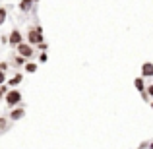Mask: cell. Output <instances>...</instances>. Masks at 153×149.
I'll list each match as a JSON object with an SVG mask.
<instances>
[{
	"label": "cell",
	"instance_id": "1",
	"mask_svg": "<svg viewBox=\"0 0 153 149\" xmlns=\"http://www.w3.org/2000/svg\"><path fill=\"white\" fill-rule=\"evenodd\" d=\"M27 41H29L31 45H41V43H43V27L37 25V27H33V29H29V33H27Z\"/></svg>",
	"mask_w": 153,
	"mask_h": 149
},
{
	"label": "cell",
	"instance_id": "2",
	"mask_svg": "<svg viewBox=\"0 0 153 149\" xmlns=\"http://www.w3.org/2000/svg\"><path fill=\"white\" fill-rule=\"evenodd\" d=\"M4 101H6L8 107H16V105H19V101H22V93H19L18 89H10L4 95Z\"/></svg>",
	"mask_w": 153,
	"mask_h": 149
},
{
	"label": "cell",
	"instance_id": "3",
	"mask_svg": "<svg viewBox=\"0 0 153 149\" xmlns=\"http://www.w3.org/2000/svg\"><path fill=\"white\" fill-rule=\"evenodd\" d=\"M18 54L22 58H31L33 56V47L27 45V43H22V45H18Z\"/></svg>",
	"mask_w": 153,
	"mask_h": 149
},
{
	"label": "cell",
	"instance_id": "4",
	"mask_svg": "<svg viewBox=\"0 0 153 149\" xmlns=\"http://www.w3.org/2000/svg\"><path fill=\"white\" fill-rule=\"evenodd\" d=\"M8 43H10L12 47H18V45H22L23 43V39H22V33H19L18 29H14L10 33V37H8Z\"/></svg>",
	"mask_w": 153,
	"mask_h": 149
},
{
	"label": "cell",
	"instance_id": "5",
	"mask_svg": "<svg viewBox=\"0 0 153 149\" xmlns=\"http://www.w3.org/2000/svg\"><path fill=\"white\" fill-rule=\"evenodd\" d=\"M149 76H153V64L143 62L142 64V78H149Z\"/></svg>",
	"mask_w": 153,
	"mask_h": 149
},
{
	"label": "cell",
	"instance_id": "6",
	"mask_svg": "<svg viewBox=\"0 0 153 149\" xmlns=\"http://www.w3.org/2000/svg\"><path fill=\"white\" fill-rule=\"evenodd\" d=\"M23 114H25V110H23L22 107H19V108H12V112H10V120H19Z\"/></svg>",
	"mask_w": 153,
	"mask_h": 149
},
{
	"label": "cell",
	"instance_id": "7",
	"mask_svg": "<svg viewBox=\"0 0 153 149\" xmlns=\"http://www.w3.org/2000/svg\"><path fill=\"white\" fill-rule=\"evenodd\" d=\"M31 6H33V0H22V2H19V10L22 12H29Z\"/></svg>",
	"mask_w": 153,
	"mask_h": 149
},
{
	"label": "cell",
	"instance_id": "8",
	"mask_svg": "<svg viewBox=\"0 0 153 149\" xmlns=\"http://www.w3.org/2000/svg\"><path fill=\"white\" fill-rule=\"evenodd\" d=\"M134 85H136V89L142 91V93L146 91V82H143V78H136L134 79Z\"/></svg>",
	"mask_w": 153,
	"mask_h": 149
},
{
	"label": "cell",
	"instance_id": "9",
	"mask_svg": "<svg viewBox=\"0 0 153 149\" xmlns=\"http://www.w3.org/2000/svg\"><path fill=\"white\" fill-rule=\"evenodd\" d=\"M22 79H23V76H22V74H16L14 78L8 82V85H18V83H22Z\"/></svg>",
	"mask_w": 153,
	"mask_h": 149
},
{
	"label": "cell",
	"instance_id": "10",
	"mask_svg": "<svg viewBox=\"0 0 153 149\" xmlns=\"http://www.w3.org/2000/svg\"><path fill=\"white\" fill-rule=\"evenodd\" d=\"M25 70H27V74H35V72H37V64L27 62V64H25Z\"/></svg>",
	"mask_w": 153,
	"mask_h": 149
},
{
	"label": "cell",
	"instance_id": "11",
	"mask_svg": "<svg viewBox=\"0 0 153 149\" xmlns=\"http://www.w3.org/2000/svg\"><path fill=\"white\" fill-rule=\"evenodd\" d=\"M4 19H6V8H0V25L4 23Z\"/></svg>",
	"mask_w": 153,
	"mask_h": 149
},
{
	"label": "cell",
	"instance_id": "12",
	"mask_svg": "<svg viewBox=\"0 0 153 149\" xmlns=\"http://www.w3.org/2000/svg\"><path fill=\"white\" fill-rule=\"evenodd\" d=\"M143 93H146V95H149V97H153V83L146 87V91H143Z\"/></svg>",
	"mask_w": 153,
	"mask_h": 149
},
{
	"label": "cell",
	"instance_id": "13",
	"mask_svg": "<svg viewBox=\"0 0 153 149\" xmlns=\"http://www.w3.org/2000/svg\"><path fill=\"white\" fill-rule=\"evenodd\" d=\"M47 60H49L47 52H41V54H39V62H47Z\"/></svg>",
	"mask_w": 153,
	"mask_h": 149
},
{
	"label": "cell",
	"instance_id": "14",
	"mask_svg": "<svg viewBox=\"0 0 153 149\" xmlns=\"http://www.w3.org/2000/svg\"><path fill=\"white\" fill-rule=\"evenodd\" d=\"M6 126H8V118H0V130H4Z\"/></svg>",
	"mask_w": 153,
	"mask_h": 149
},
{
	"label": "cell",
	"instance_id": "15",
	"mask_svg": "<svg viewBox=\"0 0 153 149\" xmlns=\"http://www.w3.org/2000/svg\"><path fill=\"white\" fill-rule=\"evenodd\" d=\"M23 60H25V58H22V56H19V54L16 56V64H23Z\"/></svg>",
	"mask_w": 153,
	"mask_h": 149
},
{
	"label": "cell",
	"instance_id": "16",
	"mask_svg": "<svg viewBox=\"0 0 153 149\" xmlns=\"http://www.w3.org/2000/svg\"><path fill=\"white\" fill-rule=\"evenodd\" d=\"M4 82H6V76H4V72H0V85H2Z\"/></svg>",
	"mask_w": 153,
	"mask_h": 149
},
{
	"label": "cell",
	"instance_id": "17",
	"mask_svg": "<svg viewBox=\"0 0 153 149\" xmlns=\"http://www.w3.org/2000/svg\"><path fill=\"white\" fill-rule=\"evenodd\" d=\"M0 70H2V72L8 70V64H6V62H0Z\"/></svg>",
	"mask_w": 153,
	"mask_h": 149
},
{
	"label": "cell",
	"instance_id": "18",
	"mask_svg": "<svg viewBox=\"0 0 153 149\" xmlns=\"http://www.w3.org/2000/svg\"><path fill=\"white\" fill-rule=\"evenodd\" d=\"M149 149H153V142H151V143H149Z\"/></svg>",
	"mask_w": 153,
	"mask_h": 149
},
{
	"label": "cell",
	"instance_id": "19",
	"mask_svg": "<svg viewBox=\"0 0 153 149\" xmlns=\"http://www.w3.org/2000/svg\"><path fill=\"white\" fill-rule=\"evenodd\" d=\"M151 108H153V103H151Z\"/></svg>",
	"mask_w": 153,
	"mask_h": 149
},
{
	"label": "cell",
	"instance_id": "20",
	"mask_svg": "<svg viewBox=\"0 0 153 149\" xmlns=\"http://www.w3.org/2000/svg\"><path fill=\"white\" fill-rule=\"evenodd\" d=\"M138 149H142V147H138Z\"/></svg>",
	"mask_w": 153,
	"mask_h": 149
},
{
	"label": "cell",
	"instance_id": "21",
	"mask_svg": "<svg viewBox=\"0 0 153 149\" xmlns=\"http://www.w3.org/2000/svg\"><path fill=\"white\" fill-rule=\"evenodd\" d=\"M0 72H2V70H0Z\"/></svg>",
	"mask_w": 153,
	"mask_h": 149
}]
</instances>
